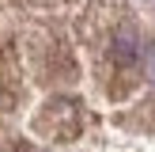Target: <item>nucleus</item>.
Returning <instances> with one entry per match:
<instances>
[{
	"label": "nucleus",
	"mask_w": 155,
	"mask_h": 152,
	"mask_svg": "<svg viewBox=\"0 0 155 152\" xmlns=\"http://www.w3.org/2000/svg\"><path fill=\"white\" fill-rule=\"evenodd\" d=\"M148 38L129 0H0V152H133Z\"/></svg>",
	"instance_id": "f257e3e1"
}]
</instances>
